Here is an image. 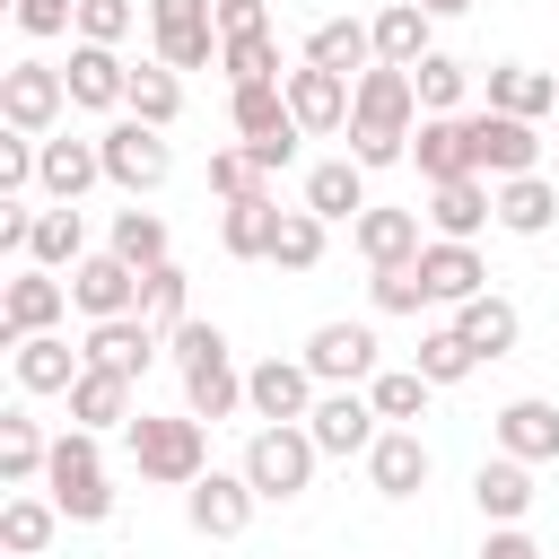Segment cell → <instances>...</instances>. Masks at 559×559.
<instances>
[{"mask_svg": "<svg viewBox=\"0 0 559 559\" xmlns=\"http://www.w3.org/2000/svg\"><path fill=\"white\" fill-rule=\"evenodd\" d=\"M70 306H79L87 323H105V314H140V271L105 245V253H87V262L70 271Z\"/></svg>", "mask_w": 559, "mask_h": 559, "instance_id": "9a60e30c", "label": "cell"}, {"mask_svg": "<svg viewBox=\"0 0 559 559\" xmlns=\"http://www.w3.org/2000/svg\"><path fill=\"white\" fill-rule=\"evenodd\" d=\"M122 437H131L140 480H157V489H192L210 472V419H192V411H140Z\"/></svg>", "mask_w": 559, "mask_h": 559, "instance_id": "7a4b0ae2", "label": "cell"}, {"mask_svg": "<svg viewBox=\"0 0 559 559\" xmlns=\"http://www.w3.org/2000/svg\"><path fill=\"white\" fill-rule=\"evenodd\" d=\"M349 236H358L367 271H384V262H419V245H428V236H419V210H376V201L349 218Z\"/></svg>", "mask_w": 559, "mask_h": 559, "instance_id": "484cf974", "label": "cell"}, {"mask_svg": "<svg viewBox=\"0 0 559 559\" xmlns=\"http://www.w3.org/2000/svg\"><path fill=\"white\" fill-rule=\"evenodd\" d=\"M306 428H314L323 454H367V445L384 437V419H376V402H367L358 384H323L314 411H306Z\"/></svg>", "mask_w": 559, "mask_h": 559, "instance_id": "8fae6325", "label": "cell"}, {"mask_svg": "<svg viewBox=\"0 0 559 559\" xmlns=\"http://www.w3.org/2000/svg\"><path fill=\"white\" fill-rule=\"evenodd\" d=\"M419 9H428V17H463L472 0H419Z\"/></svg>", "mask_w": 559, "mask_h": 559, "instance_id": "11a10c76", "label": "cell"}, {"mask_svg": "<svg viewBox=\"0 0 559 559\" xmlns=\"http://www.w3.org/2000/svg\"><path fill=\"white\" fill-rule=\"evenodd\" d=\"M280 87H288L297 131H349V96H358V79H341V70H323V61H297Z\"/></svg>", "mask_w": 559, "mask_h": 559, "instance_id": "5bb4252c", "label": "cell"}, {"mask_svg": "<svg viewBox=\"0 0 559 559\" xmlns=\"http://www.w3.org/2000/svg\"><path fill=\"white\" fill-rule=\"evenodd\" d=\"M245 411H253V419H306V411H314V367H306V358H262V367H245Z\"/></svg>", "mask_w": 559, "mask_h": 559, "instance_id": "2e32d148", "label": "cell"}, {"mask_svg": "<svg viewBox=\"0 0 559 559\" xmlns=\"http://www.w3.org/2000/svg\"><path fill=\"white\" fill-rule=\"evenodd\" d=\"M61 314H70V280L44 271V262H17L9 288H0V349H17L26 332H52Z\"/></svg>", "mask_w": 559, "mask_h": 559, "instance_id": "ba28073f", "label": "cell"}, {"mask_svg": "<svg viewBox=\"0 0 559 559\" xmlns=\"http://www.w3.org/2000/svg\"><path fill=\"white\" fill-rule=\"evenodd\" d=\"M323 227H332V218H314V210H280L271 262H280V271H314V262H323Z\"/></svg>", "mask_w": 559, "mask_h": 559, "instance_id": "bcb514c9", "label": "cell"}, {"mask_svg": "<svg viewBox=\"0 0 559 559\" xmlns=\"http://www.w3.org/2000/svg\"><path fill=\"white\" fill-rule=\"evenodd\" d=\"M44 489L70 524H105L114 515V480H105V454H96V428H61L52 437V463H44Z\"/></svg>", "mask_w": 559, "mask_h": 559, "instance_id": "3957f363", "label": "cell"}, {"mask_svg": "<svg viewBox=\"0 0 559 559\" xmlns=\"http://www.w3.org/2000/svg\"><path fill=\"white\" fill-rule=\"evenodd\" d=\"M253 507H262V489L245 480V463H236V472H201V480L183 489V515H192L201 542H236V533L253 524Z\"/></svg>", "mask_w": 559, "mask_h": 559, "instance_id": "9c48e42d", "label": "cell"}, {"mask_svg": "<svg viewBox=\"0 0 559 559\" xmlns=\"http://www.w3.org/2000/svg\"><path fill=\"white\" fill-rule=\"evenodd\" d=\"M140 314H148L157 332H175V323L192 314V271H183V262H157V271H140Z\"/></svg>", "mask_w": 559, "mask_h": 559, "instance_id": "7bdbcfd3", "label": "cell"}, {"mask_svg": "<svg viewBox=\"0 0 559 559\" xmlns=\"http://www.w3.org/2000/svg\"><path fill=\"white\" fill-rule=\"evenodd\" d=\"M411 166H419V183H454V175H472V131H463V114H419V131H411Z\"/></svg>", "mask_w": 559, "mask_h": 559, "instance_id": "ffe728a7", "label": "cell"}, {"mask_svg": "<svg viewBox=\"0 0 559 559\" xmlns=\"http://www.w3.org/2000/svg\"><path fill=\"white\" fill-rule=\"evenodd\" d=\"M61 79H70V105H87V114H122L131 105V61L114 52V44H70V61H61Z\"/></svg>", "mask_w": 559, "mask_h": 559, "instance_id": "7c38bea8", "label": "cell"}, {"mask_svg": "<svg viewBox=\"0 0 559 559\" xmlns=\"http://www.w3.org/2000/svg\"><path fill=\"white\" fill-rule=\"evenodd\" d=\"M314 463H323V445H314L306 419H262L253 445H245V480H253L262 498H297V489L314 480Z\"/></svg>", "mask_w": 559, "mask_h": 559, "instance_id": "5b68a950", "label": "cell"}, {"mask_svg": "<svg viewBox=\"0 0 559 559\" xmlns=\"http://www.w3.org/2000/svg\"><path fill=\"white\" fill-rule=\"evenodd\" d=\"M411 131H419V87H411V70H393V61L358 70L349 157H358V166H402V157H411Z\"/></svg>", "mask_w": 559, "mask_h": 559, "instance_id": "6da1fadb", "label": "cell"}, {"mask_svg": "<svg viewBox=\"0 0 559 559\" xmlns=\"http://www.w3.org/2000/svg\"><path fill=\"white\" fill-rule=\"evenodd\" d=\"M306 61L358 79V70H376V26H367V17H323V26L306 35Z\"/></svg>", "mask_w": 559, "mask_h": 559, "instance_id": "836d02e7", "label": "cell"}, {"mask_svg": "<svg viewBox=\"0 0 559 559\" xmlns=\"http://www.w3.org/2000/svg\"><path fill=\"white\" fill-rule=\"evenodd\" d=\"M271 236H280V201H271V192H245V201L218 210V245H227L236 262H271Z\"/></svg>", "mask_w": 559, "mask_h": 559, "instance_id": "1f68e13d", "label": "cell"}, {"mask_svg": "<svg viewBox=\"0 0 559 559\" xmlns=\"http://www.w3.org/2000/svg\"><path fill=\"white\" fill-rule=\"evenodd\" d=\"M550 218H559V192L542 175H507L498 183V227L507 236H550Z\"/></svg>", "mask_w": 559, "mask_h": 559, "instance_id": "74e56055", "label": "cell"}, {"mask_svg": "<svg viewBox=\"0 0 559 559\" xmlns=\"http://www.w3.org/2000/svg\"><path fill=\"white\" fill-rule=\"evenodd\" d=\"M428 393H437V384H428L419 367H376V376H367V402H376V419H384V428L428 419Z\"/></svg>", "mask_w": 559, "mask_h": 559, "instance_id": "f35d334b", "label": "cell"}, {"mask_svg": "<svg viewBox=\"0 0 559 559\" xmlns=\"http://www.w3.org/2000/svg\"><path fill=\"white\" fill-rule=\"evenodd\" d=\"M52 463V437L35 428V411H0V480L9 489H35Z\"/></svg>", "mask_w": 559, "mask_h": 559, "instance_id": "d590c367", "label": "cell"}, {"mask_svg": "<svg viewBox=\"0 0 559 559\" xmlns=\"http://www.w3.org/2000/svg\"><path fill=\"white\" fill-rule=\"evenodd\" d=\"M218 9V44L227 35H271V0H210Z\"/></svg>", "mask_w": 559, "mask_h": 559, "instance_id": "816d5d0a", "label": "cell"}, {"mask_svg": "<svg viewBox=\"0 0 559 559\" xmlns=\"http://www.w3.org/2000/svg\"><path fill=\"white\" fill-rule=\"evenodd\" d=\"M454 332H463V341L480 349V367H489V358H507V349H515L524 314H515V306H507L498 288H480V297H463V306H454Z\"/></svg>", "mask_w": 559, "mask_h": 559, "instance_id": "d6a6232c", "label": "cell"}, {"mask_svg": "<svg viewBox=\"0 0 559 559\" xmlns=\"http://www.w3.org/2000/svg\"><path fill=\"white\" fill-rule=\"evenodd\" d=\"M419 218H428L437 236H463V245H472V236L498 218V183H489V175H454V183H428V210H419Z\"/></svg>", "mask_w": 559, "mask_h": 559, "instance_id": "e0dca14e", "label": "cell"}, {"mask_svg": "<svg viewBox=\"0 0 559 559\" xmlns=\"http://www.w3.org/2000/svg\"><path fill=\"white\" fill-rule=\"evenodd\" d=\"M79 349H87V367H114V376H131V384H140V376L157 367L166 332H157L148 314H105V323H87V341H79Z\"/></svg>", "mask_w": 559, "mask_h": 559, "instance_id": "4fadbf2b", "label": "cell"}, {"mask_svg": "<svg viewBox=\"0 0 559 559\" xmlns=\"http://www.w3.org/2000/svg\"><path fill=\"white\" fill-rule=\"evenodd\" d=\"M411 367H419L428 384H463V376L480 367V349H472V341H463L454 323H428V332H419V358H411Z\"/></svg>", "mask_w": 559, "mask_h": 559, "instance_id": "ee69618b", "label": "cell"}, {"mask_svg": "<svg viewBox=\"0 0 559 559\" xmlns=\"http://www.w3.org/2000/svg\"><path fill=\"white\" fill-rule=\"evenodd\" d=\"M140 411H131V376H114V367H79V384H70V428H131Z\"/></svg>", "mask_w": 559, "mask_h": 559, "instance_id": "4316f807", "label": "cell"}, {"mask_svg": "<svg viewBox=\"0 0 559 559\" xmlns=\"http://www.w3.org/2000/svg\"><path fill=\"white\" fill-rule=\"evenodd\" d=\"M210 192H218V201H245V192H271V175H262L253 148L236 140V148H210Z\"/></svg>", "mask_w": 559, "mask_h": 559, "instance_id": "681fc988", "label": "cell"}, {"mask_svg": "<svg viewBox=\"0 0 559 559\" xmlns=\"http://www.w3.org/2000/svg\"><path fill=\"white\" fill-rule=\"evenodd\" d=\"M367 297H376V314H419V306H437L428 280H419V262H384V271H367Z\"/></svg>", "mask_w": 559, "mask_h": 559, "instance_id": "7dc6e473", "label": "cell"}, {"mask_svg": "<svg viewBox=\"0 0 559 559\" xmlns=\"http://www.w3.org/2000/svg\"><path fill=\"white\" fill-rule=\"evenodd\" d=\"M26 262H44V271H79V262H87V218H79V201H52V210L35 218Z\"/></svg>", "mask_w": 559, "mask_h": 559, "instance_id": "8d00e7d4", "label": "cell"}, {"mask_svg": "<svg viewBox=\"0 0 559 559\" xmlns=\"http://www.w3.org/2000/svg\"><path fill=\"white\" fill-rule=\"evenodd\" d=\"M96 148H105V183H114V192H131V201H148V192L175 175L166 131H157V122H140V114H114V122L96 131Z\"/></svg>", "mask_w": 559, "mask_h": 559, "instance_id": "277c9868", "label": "cell"}, {"mask_svg": "<svg viewBox=\"0 0 559 559\" xmlns=\"http://www.w3.org/2000/svg\"><path fill=\"white\" fill-rule=\"evenodd\" d=\"M306 367H314V384H367L376 376V332L367 323H314Z\"/></svg>", "mask_w": 559, "mask_h": 559, "instance_id": "ac0fdd59", "label": "cell"}, {"mask_svg": "<svg viewBox=\"0 0 559 559\" xmlns=\"http://www.w3.org/2000/svg\"><path fill=\"white\" fill-rule=\"evenodd\" d=\"M498 454H515V463H559V402H542V393L507 402V411H498Z\"/></svg>", "mask_w": 559, "mask_h": 559, "instance_id": "603a6c76", "label": "cell"}, {"mask_svg": "<svg viewBox=\"0 0 559 559\" xmlns=\"http://www.w3.org/2000/svg\"><path fill=\"white\" fill-rule=\"evenodd\" d=\"M306 210H314V218H358V210H367V166H358V157L306 166Z\"/></svg>", "mask_w": 559, "mask_h": 559, "instance_id": "e575fe53", "label": "cell"}, {"mask_svg": "<svg viewBox=\"0 0 559 559\" xmlns=\"http://www.w3.org/2000/svg\"><path fill=\"white\" fill-rule=\"evenodd\" d=\"M411 87H419V114H463L472 70H463L454 52H428V61H411Z\"/></svg>", "mask_w": 559, "mask_h": 559, "instance_id": "f6af8a7d", "label": "cell"}, {"mask_svg": "<svg viewBox=\"0 0 559 559\" xmlns=\"http://www.w3.org/2000/svg\"><path fill=\"white\" fill-rule=\"evenodd\" d=\"M367 26H376V61H393V70H411V61H428V52H437V44H428V26H437V17H428L419 0H384Z\"/></svg>", "mask_w": 559, "mask_h": 559, "instance_id": "f546056e", "label": "cell"}, {"mask_svg": "<svg viewBox=\"0 0 559 559\" xmlns=\"http://www.w3.org/2000/svg\"><path fill=\"white\" fill-rule=\"evenodd\" d=\"M183 411H192V419H236V411H245V376H236L227 349H210V358L183 367Z\"/></svg>", "mask_w": 559, "mask_h": 559, "instance_id": "f1b7e54d", "label": "cell"}, {"mask_svg": "<svg viewBox=\"0 0 559 559\" xmlns=\"http://www.w3.org/2000/svg\"><path fill=\"white\" fill-rule=\"evenodd\" d=\"M463 131H472V175H489V183H507V175H542V122L480 105V114H463Z\"/></svg>", "mask_w": 559, "mask_h": 559, "instance_id": "52a82bcc", "label": "cell"}, {"mask_svg": "<svg viewBox=\"0 0 559 559\" xmlns=\"http://www.w3.org/2000/svg\"><path fill=\"white\" fill-rule=\"evenodd\" d=\"M9 367H17V393H70L79 367H87V349H70L61 332H26L9 349Z\"/></svg>", "mask_w": 559, "mask_h": 559, "instance_id": "7402d4cb", "label": "cell"}, {"mask_svg": "<svg viewBox=\"0 0 559 559\" xmlns=\"http://www.w3.org/2000/svg\"><path fill=\"white\" fill-rule=\"evenodd\" d=\"M472 507H480L489 524H524V515H533V463L489 454V463L472 472Z\"/></svg>", "mask_w": 559, "mask_h": 559, "instance_id": "83f0119b", "label": "cell"}, {"mask_svg": "<svg viewBox=\"0 0 559 559\" xmlns=\"http://www.w3.org/2000/svg\"><path fill=\"white\" fill-rule=\"evenodd\" d=\"M122 114H140V122L175 131V114H183V79H175L166 61H140V70H131V105H122Z\"/></svg>", "mask_w": 559, "mask_h": 559, "instance_id": "b9f144b4", "label": "cell"}, {"mask_svg": "<svg viewBox=\"0 0 559 559\" xmlns=\"http://www.w3.org/2000/svg\"><path fill=\"white\" fill-rule=\"evenodd\" d=\"M227 122H236V140H306L280 79H245V87L227 96Z\"/></svg>", "mask_w": 559, "mask_h": 559, "instance_id": "cb8c5ba5", "label": "cell"}, {"mask_svg": "<svg viewBox=\"0 0 559 559\" xmlns=\"http://www.w3.org/2000/svg\"><path fill=\"white\" fill-rule=\"evenodd\" d=\"M218 70H227L236 87H245V79H288V70H280V35H227V44H218Z\"/></svg>", "mask_w": 559, "mask_h": 559, "instance_id": "c3c4849f", "label": "cell"}, {"mask_svg": "<svg viewBox=\"0 0 559 559\" xmlns=\"http://www.w3.org/2000/svg\"><path fill=\"white\" fill-rule=\"evenodd\" d=\"M105 245H114L131 271H157V262H175V253H166V218H157V210H140V201H131V210H114V236H105Z\"/></svg>", "mask_w": 559, "mask_h": 559, "instance_id": "ab89813d", "label": "cell"}, {"mask_svg": "<svg viewBox=\"0 0 559 559\" xmlns=\"http://www.w3.org/2000/svg\"><path fill=\"white\" fill-rule=\"evenodd\" d=\"M489 105H498V114L542 122V114H559V79H550V70H533V61H489Z\"/></svg>", "mask_w": 559, "mask_h": 559, "instance_id": "4dcf8cb0", "label": "cell"}, {"mask_svg": "<svg viewBox=\"0 0 559 559\" xmlns=\"http://www.w3.org/2000/svg\"><path fill=\"white\" fill-rule=\"evenodd\" d=\"M131 17H140L131 0H79V35H87V44H122Z\"/></svg>", "mask_w": 559, "mask_h": 559, "instance_id": "f907efd6", "label": "cell"}, {"mask_svg": "<svg viewBox=\"0 0 559 559\" xmlns=\"http://www.w3.org/2000/svg\"><path fill=\"white\" fill-rule=\"evenodd\" d=\"M87 183H105V148L52 131V140H44V166H35V192H44V201H79Z\"/></svg>", "mask_w": 559, "mask_h": 559, "instance_id": "d4e9b609", "label": "cell"}, {"mask_svg": "<svg viewBox=\"0 0 559 559\" xmlns=\"http://www.w3.org/2000/svg\"><path fill=\"white\" fill-rule=\"evenodd\" d=\"M17 26L26 35H70L79 26V0H17Z\"/></svg>", "mask_w": 559, "mask_h": 559, "instance_id": "f5cc1de1", "label": "cell"}, {"mask_svg": "<svg viewBox=\"0 0 559 559\" xmlns=\"http://www.w3.org/2000/svg\"><path fill=\"white\" fill-rule=\"evenodd\" d=\"M61 524H70V515H61L52 498H26V489H17L9 507H0V542H9L17 559H35V550H44V542H52Z\"/></svg>", "mask_w": 559, "mask_h": 559, "instance_id": "60d3db41", "label": "cell"}, {"mask_svg": "<svg viewBox=\"0 0 559 559\" xmlns=\"http://www.w3.org/2000/svg\"><path fill=\"white\" fill-rule=\"evenodd\" d=\"M480 559H542V542H533L524 524H489V542H480Z\"/></svg>", "mask_w": 559, "mask_h": 559, "instance_id": "db71d44e", "label": "cell"}, {"mask_svg": "<svg viewBox=\"0 0 559 559\" xmlns=\"http://www.w3.org/2000/svg\"><path fill=\"white\" fill-rule=\"evenodd\" d=\"M70 114V79L52 61H9L0 70V131H26V140H52Z\"/></svg>", "mask_w": 559, "mask_h": 559, "instance_id": "8992f818", "label": "cell"}, {"mask_svg": "<svg viewBox=\"0 0 559 559\" xmlns=\"http://www.w3.org/2000/svg\"><path fill=\"white\" fill-rule=\"evenodd\" d=\"M367 489H376V498H419V489H428V445H419V428H384V437L367 445Z\"/></svg>", "mask_w": 559, "mask_h": 559, "instance_id": "d6986e66", "label": "cell"}, {"mask_svg": "<svg viewBox=\"0 0 559 559\" xmlns=\"http://www.w3.org/2000/svg\"><path fill=\"white\" fill-rule=\"evenodd\" d=\"M148 35H157V61L166 70L218 61V9L210 0H148Z\"/></svg>", "mask_w": 559, "mask_h": 559, "instance_id": "30bf717a", "label": "cell"}, {"mask_svg": "<svg viewBox=\"0 0 559 559\" xmlns=\"http://www.w3.org/2000/svg\"><path fill=\"white\" fill-rule=\"evenodd\" d=\"M419 280H428L437 306H463V297L489 288V271H480V253H472L463 236H428V245H419Z\"/></svg>", "mask_w": 559, "mask_h": 559, "instance_id": "44dd1931", "label": "cell"}]
</instances>
